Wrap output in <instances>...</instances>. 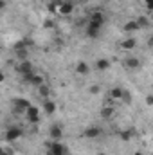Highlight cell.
<instances>
[{"instance_id": "cell-1", "label": "cell", "mask_w": 153, "mask_h": 155, "mask_svg": "<svg viewBox=\"0 0 153 155\" xmlns=\"http://www.w3.org/2000/svg\"><path fill=\"white\" fill-rule=\"evenodd\" d=\"M31 107V103L24 97H15L13 99V112L16 114H22V112H27V108Z\"/></svg>"}, {"instance_id": "cell-2", "label": "cell", "mask_w": 153, "mask_h": 155, "mask_svg": "<svg viewBox=\"0 0 153 155\" xmlns=\"http://www.w3.org/2000/svg\"><path fill=\"white\" fill-rule=\"evenodd\" d=\"M101 27H103V25H99V24H96V22H90V20H88L85 33H86V36H88L90 40H96L97 36H99V33H101Z\"/></svg>"}, {"instance_id": "cell-3", "label": "cell", "mask_w": 153, "mask_h": 155, "mask_svg": "<svg viewBox=\"0 0 153 155\" xmlns=\"http://www.w3.org/2000/svg\"><path fill=\"white\" fill-rule=\"evenodd\" d=\"M49 153L50 155H67V146L61 144L60 141H52L49 144Z\"/></svg>"}, {"instance_id": "cell-4", "label": "cell", "mask_w": 153, "mask_h": 155, "mask_svg": "<svg viewBox=\"0 0 153 155\" xmlns=\"http://www.w3.org/2000/svg\"><path fill=\"white\" fill-rule=\"evenodd\" d=\"M81 135H83L85 139H97V137L103 135V130H101L99 126H88L86 130H83Z\"/></svg>"}, {"instance_id": "cell-5", "label": "cell", "mask_w": 153, "mask_h": 155, "mask_svg": "<svg viewBox=\"0 0 153 155\" xmlns=\"http://www.w3.org/2000/svg\"><path fill=\"white\" fill-rule=\"evenodd\" d=\"M20 137H22V128H18V126L7 128V132H5V141L7 143H13V141H16Z\"/></svg>"}, {"instance_id": "cell-6", "label": "cell", "mask_w": 153, "mask_h": 155, "mask_svg": "<svg viewBox=\"0 0 153 155\" xmlns=\"http://www.w3.org/2000/svg\"><path fill=\"white\" fill-rule=\"evenodd\" d=\"M49 135H50L52 141H60V139L63 137V128H61L58 123H54V124H50V128H49Z\"/></svg>"}, {"instance_id": "cell-7", "label": "cell", "mask_w": 153, "mask_h": 155, "mask_svg": "<svg viewBox=\"0 0 153 155\" xmlns=\"http://www.w3.org/2000/svg\"><path fill=\"white\" fill-rule=\"evenodd\" d=\"M25 117H27V121L29 123H33V124H36L40 121V110H38V107H29L27 108V112H25Z\"/></svg>"}, {"instance_id": "cell-8", "label": "cell", "mask_w": 153, "mask_h": 155, "mask_svg": "<svg viewBox=\"0 0 153 155\" xmlns=\"http://www.w3.org/2000/svg\"><path fill=\"white\" fill-rule=\"evenodd\" d=\"M72 11H74V2H69V0H65L58 9V13L61 16H69V15H72Z\"/></svg>"}, {"instance_id": "cell-9", "label": "cell", "mask_w": 153, "mask_h": 155, "mask_svg": "<svg viewBox=\"0 0 153 155\" xmlns=\"http://www.w3.org/2000/svg\"><path fill=\"white\" fill-rule=\"evenodd\" d=\"M139 29H141V25H139L137 20H130V22H126V24L122 25V31L128 33V35H132V33H135V31H139Z\"/></svg>"}, {"instance_id": "cell-10", "label": "cell", "mask_w": 153, "mask_h": 155, "mask_svg": "<svg viewBox=\"0 0 153 155\" xmlns=\"http://www.w3.org/2000/svg\"><path fill=\"white\" fill-rule=\"evenodd\" d=\"M16 71L24 76V74H29V72H33V65H31V61L29 60H25V61H20V65L16 67Z\"/></svg>"}, {"instance_id": "cell-11", "label": "cell", "mask_w": 153, "mask_h": 155, "mask_svg": "<svg viewBox=\"0 0 153 155\" xmlns=\"http://www.w3.org/2000/svg\"><path fill=\"white\" fill-rule=\"evenodd\" d=\"M76 72L79 74V76H86V74L90 72V67H88V63H86V61H77Z\"/></svg>"}, {"instance_id": "cell-12", "label": "cell", "mask_w": 153, "mask_h": 155, "mask_svg": "<svg viewBox=\"0 0 153 155\" xmlns=\"http://www.w3.org/2000/svg\"><path fill=\"white\" fill-rule=\"evenodd\" d=\"M124 67L130 69V71H133V69H139V67H141V61H139L137 58H126V60H124Z\"/></svg>"}, {"instance_id": "cell-13", "label": "cell", "mask_w": 153, "mask_h": 155, "mask_svg": "<svg viewBox=\"0 0 153 155\" xmlns=\"http://www.w3.org/2000/svg\"><path fill=\"white\" fill-rule=\"evenodd\" d=\"M43 110H45V114H47V116H52V114L56 112V103H54V101L45 99V101H43Z\"/></svg>"}, {"instance_id": "cell-14", "label": "cell", "mask_w": 153, "mask_h": 155, "mask_svg": "<svg viewBox=\"0 0 153 155\" xmlns=\"http://www.w3.org/2000/svg\"><path fill=\"white\" fill-rule=\"evenodd\" d=\"M135 45H137V40L135 38H126L121 43V47H122L124 51H132V49H135Z\"/></svg>"}, {"instance_id": "cell-15", "label": "cell", "mask_w": 153, "mask_h": 155, "mask_svg": "<svg viewBox=\"0 0 153 155\" xmlns=\"http://www.w3.org/2000/svg\"><path fill=\"white\" fill-rule=\"evenodd\" d=\"M15 54L20 61H25L29 60V49H15Z\"/></svg>"}, {"instance_id": "cell-16", "label": "cell", "mask_w": 153, "mask_h": 155, "mask_svg": "<svg viewBox=\"0 0 153 155\" xmlns=\"http://www.w3.org/2000/svg\"><path fill=\"white\" fill-rule=\"evenodd\" d=\"M108 67H110V61H108L106 58H99V60L96 61V69H97V71H106Z\"/></svg>"}, {"instance_id": "cell-17", "label": "cell", "mask_w": 153, "mask_h": 155, "mask_svg": "<svg viewBox=\"0 0 153 155\" xmlns=\"http://www.w3.org/2000/svg\"><path fill=\"white\" fill-rule=\"evenodd\" d=\"M90 22H96V24L103 25V24H105V15H103V13H94V15L90 16Z\"/></svg>"}, {"instance_id": "cell-18", "label": "cell", "mask_w": 153, "mask_h": 155, "mask_svg": "<svg viewBox=\"0 0 153 155\" xmlns=\"http://www.w3.org/2000/svg\"><path fill=\"white\" fill-rule=\"evenodd\" d=\"M114 107H105V108H101V117L103 119H110V117L114 116Z\"/></svg>"}, {"instance_id": "cell-19", "label": "cell", "mask_w": 153, "mask_h": 155, "mask_svg": "<svg viewBox=\"0 0 153 155\" xmlns=\"http://www.w3.org/2000/svg\"><path fill=\"white\" fill-rule=\"evenodd\" d=\"M122 92H124L122 88L115 87V88H112V90H110V97H112V99H121V97H122Z\"/></svg>"}, {"instance_id": "cell-20", "label": "cell", "mask_w": 153, "mask_h": 155, "mask_svg": "<svg viewBox=\"0 0 153 155\" xmlns=\"http://www.w3.org/2000/svg\"><path fill=\"white\" fill-rule=\"evenodd\" d=\"M38 94L41 96V97H47V96L50 94V88H49V87L43 83V85H40V87H38Z\"/></svg>"}, {"instance_id": "cell-21", "label": "cell", "mask_w": 153, "mask_h": 155, "mask_svg": "<svg viewBox=\"0 0 153 155\" xmlns=\"http://www.w3.org/2000/svg\"><path fill=\"white\" fill-rule=\"evenodd\" d=\"M133 137V130H124V132H121V139L122 141H130Z\"/></svg>"}, {"instance_id": "cell-22", "label": "cell", "mask_w": 153, "mask_h": 155, "mask_svg": "<svg viewBox=\"0 0 153 155\" xmlns=\"http://www.w3.org/2000/svg\"><path fill=\"white\" fill-rule=\"evenodd\" d=\"M121 101H122V103H126V105H130V103H132V94H130L128 90H124V92H122Z\"/></svg>"}, {"instance_id": "cell-23", "label": "cell", "mask_w": 153, "mask_h": 155, "mask_svg": "<svg viewBox=\"0 0 153 155\" xmlns=\"http://www.w3.org/2000/svg\"><path fill=\"white\" fill-rule=\"evenodd\" d=\"M31 85H34V87H40V85H43V78L40 76V74H34L33 81H31Z\"/></svg>"}, {"instance_id": "cell-24", "label": "cell", "mask_w": 153, "mask_h": 155, "mask_svg": "<svg viewBox=\"0 0 153 155\" xmlns=\"http://www.w3.org/2000/svg\"><path fill=\"white\" fill-rule=\"evenodd\" d=\"M137 22H139L141 29H142V27H148V25H150V22H148V18H146V16H139V18H137Z\"/></svg>"}, {"instance_id": "cell-25", "label": "cell", "mask_w": 153, "mask_h": 155, "mask_svg": "<svg viewBox=\"0 0 153 155\" xmlns=\"http://www.w3.org/2000/svg\"><path fill=\"white\" fill-rule=\"evenodd\" d=\"M88 92H90L92 96H96V94H99V92H101V87H99V85H92V87L88 88Z\"/></svg>"}, {"instance_id": "cell-26", "label": "cell", "mask_w": 153, "mask_h": 155, "mask_svg": "<svg viewBox=\"0 0 153 155\" xmlns=\"http://www.w3.org/2000/svg\"><path fill=\"white\" fill-rule=\"evenodd\" d=\"M43 27H45V29H52V27H54V22H52V20H47V22L43 24Z\"/></svg>"}, {"instance_id": "cell-27", "label": "cell", "mask_w": 153, "mask_h": 155, "mask_svg": "<svg viewBox=\"0 0 153 155\" xmlns=\"http://www.w3.org/2000/svg\"><path fill=\"white\" fill-rule=\"evenodd\" d=\"M146 103H148L150 107H153V96H148V97H146Z\"/></svg>"}, {"instance_id": "cell-28", "label": "cell", "mask_w": 153, "mask_h": 155, "mask_svg": "<svg viewBox=\"0 0 153 155\" xmlns=\"http://www.w3.org/2000/svg\"><path fill=\"white\" fill-rule=\"evenodd\" d=\"M148 47H150V49H153V35L148 38Z\"/></svg>"}, {"instance_id": "cell-29", "label": "cell", "mask_w": 153, "mask_h": 155, "mask_svg": "<svg viewBox=\"0 0 153 155\" xmlns=\"http://www.w3.org/2000/svg\"><path fill=\"white\" fill-rule=\"evenodd\" d=\"M144 2L148 4V7H150V9H151V11H153V0H144Z\"/></svg>"}, {"instance_id": "cell-30", "label": "cell", "mask_w": 153, "mask_h": 155, "mask_svg": "<svg viewBox=\"0 0 153 155\" xmlns=\"http://www.w3.org/2000/svg\"><path fill=\"white\" fill-rule=\"evenodd\" d=\"M0 155H9V148H4V150L0 152Z\"/></svg>"}, {"instance_id": "cell-31", "label": "cell", "mask_w": 153, "mask_h": 155, "mask_svg": "<svg viewBox=\"0 0 153 155\" xmlns=\"http://www.w3.org/2000/svg\"><path fill=\"white\" fill-rule=\"evenodd\" d=\"M135 155H142V153H141V152H137V153H135Z\"/></svg>"}, {"instance_id": "cell-32", "label": "cell", "mask_w": 153, "mask_h": 155, "mask_svg": "<svg viewBox=\"0 0 153 155\" xmlns=\"http://www.w3.org/2000/svg\"><path fill=\"white\" fill-rule=\"evenodd\" d=\"M151 22H153V11H151Z\"/></svg>"}, {"instance_id": "cell-33", "label": "cell", "mask_w": 153, "mask_h": 155, "mask_svg": "<svg viewBox=\"0 0 153 155\" xmlns=\"http://www.w3.org/2000/svg\"><path fill=\"white\" fill-rule=\"evenodd\" d=\"M106 2H114V0H106Z\"/></svg>"}, {"instance_id": "cell-34", "label": "cell", "mask_w": 153, "mask_h": 155, "mask_svg": "<svg viewBox=\"0 0 153 155\" xmlns=\"http://www.w3.org/2000/svg\"><path fill=\"white\" fill-rule=\"evenodd\" d=\"M69 2H74V0H69Z\"/></svg>"}, {"instance_id": "cell-35", "label": "cell", "mask_w": 153, "mask_h": 155, "mask_svg": "<svg viewBox=\"0 0 153 155\" xmlns=\"http://www.w3.org/2000/svg\"><path fill=\"white\" fill-rule=\"evenodd\" d=\"M88 2H92V0H88Z\"/></svg>"}]
</instances>
